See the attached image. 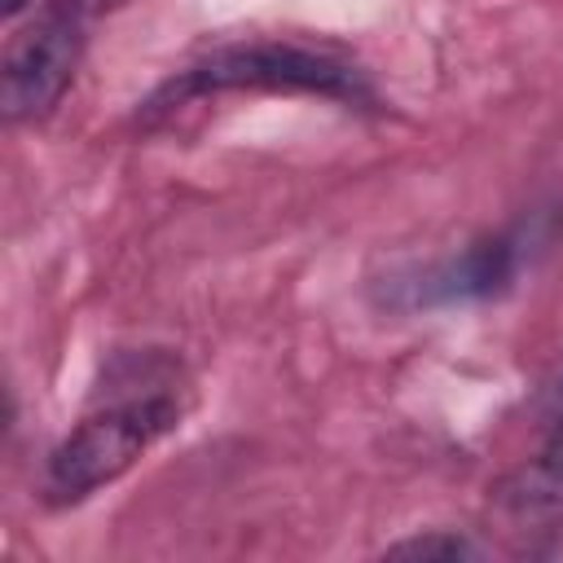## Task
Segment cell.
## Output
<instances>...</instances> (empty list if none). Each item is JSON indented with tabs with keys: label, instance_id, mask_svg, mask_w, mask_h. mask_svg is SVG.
Wrapping results in <instances>:
<instances>
[{
	"label": "cell",
	"instance_id": "6da1fadb",
	"mask_svg": "<svg viewBox=\"0 0 563 563\" xmlns=\"http://www.w3.org/2000/svg\"><path fill=\"white\" fill-rule=\"evenodd\" d=\"M220 92H286V97H325L343 106L374 101L365 70L330 48H308L290 40H246V44H220L198 62L180 66L145 97L141 119L150 123L189 101Z\"/></svg>",
	"mask_w": 563,
	"mask_h": 563
},
{
	"label": "cell",
	"instance_id": "7a4b0ae2",
	"mask_svg": "<svg viewBox=\"0 0 563 563\" xmlns=\"http://www.w3.org/2000/svg\"><path fill=\"white\" fill-rule=\"evenodd\" d=\"M185 405L167 383H150L97 413H88L53 453L44 466V493L57 506L84 501L97 488L128 475L167 431H176Z\"/></svg>",
	"mask_w": 563,
	"mask_h": 563
},
{
	"label": "cell",
	"instance_id": "3957f363",
	"mask_svg": "<svg viewBox=\"0 0 563 563\" xmlns=\"http://www.w3.org/2000/svg\"><path fill=\"white\" fill-rule=\"evenodd\" d=\"M84 53V13L75 0H48L4 48V114L40 119L70 84Z\"/></svg>",
	"mask_w": 563,
	"mask_h": 563
},
{
	"label": "cell",
	"instance_id": "277c9868",
	"mask_svg": "<svg viewBox=\"0 0 563 563\" xmlns=\"http://www.w3.org/2000/svg\"><path fill=\"white\" fill-rule=\"evenodd\" d=\"M528 255V233H497V238H479L466 251L422 264L413 273H400L383 286V303L387 308H453V303H475V299H493L501 295L519 264Z\"/></svg>",
	"mask_w": 563,
	"mask_h": 563
},
{
	"label": "cell",
	"instance_id": "5b68a950",
	"mask_svg": "<svg viewBox=\"0 0 563 563\" xmlns=\"http://www.w3.org/2000/svg\"><path fill=\"white\" fill-rule=\"evenodd\" d=\"M506 501L519 510H541V506L563 501V422L550 431L541 453L506 484Z\"/></svg>",
	"mask_w": 563,
	"mask_h": 563
},
{
	"label": "cell",
	"instance_id": "8992f818",
	"mask_svg": "<svg viewBox=\"0 0 563 563\" xmlns=\"http://www.w3.org/2000/svg\"><path fill=\"white\" fill-rule=\"evenodd\" d=\"M383 554L391 559H475V541H466L462 532H449V528H435V532H418V537H405V541H391Z\"/></svg>",
	"mask_w": 563,
	"mask_h": 563
},
{
	"label": "cell",
	"instance_id": "52a82bcc",
	"mask_svg": "<svg viewBox=\"0 0 563 563\" xmlns=\"http://www.w3.org/2000/svg\"><path fill=\"white\" fill-rule=\"evenodd\" d=\"M0 9H4V18H13V13L26 9V0H0Z\"/></svg>",
	"mask_w": 563,
	"mask_h": 563
}]
</instances>
